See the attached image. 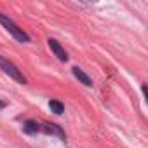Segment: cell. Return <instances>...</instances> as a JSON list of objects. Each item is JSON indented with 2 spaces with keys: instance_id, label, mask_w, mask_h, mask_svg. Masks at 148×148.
I'll use <instances>...</instances> for the list:
<instances>
[{
  "instance_id": "obj_4",
  "label": "cell",
  "mask_w": 148,
  "mask_h": 148,
  "mask_svg": "<svg viewBox=\"0 0 148 148\" xmlns=\"http://www.w3.org/2000/svg\"><path fill=\"white\" fill-rule=\"evenodd\" d=\"M71 70H73V75H75V79H79V80H80L84 86H87V87H91V86H92V80H91V79L86 75V73H84V71H82L79 66H73Z\"/></svg>"
},
{
  "instance_id": "obj_2",
  "label": "cell",
  "mask_w": 148,
  "mask_h": 148,
  "mask_svg": "<svg viewBox=\"0 0 148 148\" xmlns=\"http://www.w3.org/2000/svg\"><path fill=\"white\" fill-rule=\"evenodd\" d=\"M0 68H2V70L7 73L11 79H14L16 82H19V84H26V79L23 77V73L18 70V66H16L14 63H11L9 59L2 58V56H0Z\"/></svg>"
},
{
  "instance_id": "obj_7",
  "label": "cell",
  "mask_w": 148,
  "mask_h": 148,
  "mask_svg": "<svg viewBox=\"0 0 148 148\" xmlns=\"http://www.w3.org/2000/svg\"><path fill=\"white\" fill-rule=\"evenodd\" d=\"M23 129H25V132H26V134H35V132H37L40 127H38V124H37V122H33V120H28V122L25 124V127H23Z\"/></svg>"
},
{
  "instance_id": "obj_3",
  "label": "cell",
  "mask_w": 148,
  "mask_h": 148,
  "mask_svg": "<svg viewBox=\"0 0 148 148\" xmlns=\"http://www.w3.org/2000/svg\"><path fill=\"white\" fill-rule=\"evenodd\" d=\"M47 42H49V47H51V51L54 52V56H56L59 61H68V56H66L64 49L59 45V42H56V40H52V38H49Z\"/></svg>"
},
{
  "instance_id": "obj_1",
  "label": "cell",
  "mask_w": 148,
  "mask_h": 148,
  "mask_svg": "<svg viewBox=\"0 0 148 148\" xmlns=\"http://www.w3.org/2000/svg\"><path fill=\"white\" fill-rule=\"evenodd\" d=\"M0 23L4 25V28H5L16 40H19V42H30V37H28V35H26L12 19H9L5 14H0Z\"/></svg>"
},
{
  "instance_id": "obj_5",
  "label": "cell",
  "mask_w": 148,
  "mask_h": 148,
  "mask_svg": "<svg viewBox=\"0 0 148 148\" xmlns=\"http://www.w3.org/2000/svg\"><path fill=\"white\" fill-rule=\"evenodd\" d=\"M49 108H51V112H52V113H56V115H61V113L64 112L63 103H61V101H58V99H51V101H49Z\"/></svg>"
},
{
  "instance_id": "obj_8",
  "label": "cell",
  "mask_w": 148,
  "mask_h": 148,
  "mask_svg": "<svg viewBox=\"0 0 148 148\" xmlns=\"http://www.w3.org/2000/svg\"><path fill=\"white\" fill-rule=\"evenodd\" d=\"M4 106H5V103H4V101H0V108H4Z\"/></svg>"
},
{
  "instance_id": "obj_6",
  "label": "cell",
  "mask_w": 148,
  "mask_h": 148,
  "mask_svg": "<svg viewBox=\"0 0 148 148\" xmlns=\"http://www.w3.org/2000/svg\"><path fill=\"white\" fill-rule=\"evenodd\" d=\"M44 131L47 134H58L59 138H64V132L56 125V124H44Z\"/></svg>"
}]
</instances>
